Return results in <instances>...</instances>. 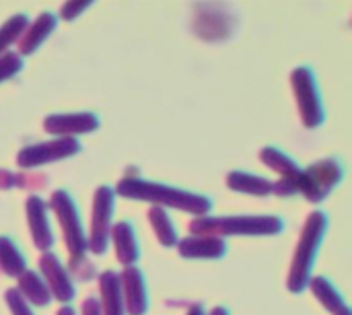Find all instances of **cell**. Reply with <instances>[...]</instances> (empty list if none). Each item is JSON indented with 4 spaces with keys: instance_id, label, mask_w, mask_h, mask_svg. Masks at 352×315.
Returning <instances> with one entry per match:
<instances>
[{
    "instance_id": "6da1fadb",
    "label": "cell",
    "mask_w": 352,
    "mask_h": 315,
    "mask_svg": "<svg viewBox=\"0 0 352 315\" xmlns=\"http://www.w3.org/2000/svg\"><path fill=\"white\" fill-rule=\"evenodd\" d=\"M118 194L130 200H146V202H155V206H171L184 213H192L198 217H206V213H210L212 202L206 196L200 194H192L179 188H171L165 184H157V182H146L140 177H124L118 184Z\"/></svg>"
},
{
    "instance_id": "7a4b0ae2",
    "label": "cell",
    "mask_w": 352,
    "mask_h": 315,
    "mask_svg": "<svg viewBox=\"0 0 352 315\" xmlns=\"http://www.w3.org/2000/svg\"><path fill=\"white\" fill-rule=\"evenodd\" d=\"M326 227H328V217L324 213L316 210L309 215V219L301 231L299 246H297L293 266H291V274H289V289L293 293H301L309 285V276H311L314 262H316V256L320 252Z\"/></svg>"
},
{
    "instance_id": "3957f363",
    "label": "cell",
    "mask_w": 352,
    "mask_h": 315,
    "mask_svg": "<svg viewBox=\"0 0 352 315\" xmlns=\"http://www.w3.org/2000/svg\"><path fill=\"white\" fill-rule=\"evenodd\" d=\"M194 235H278L283 221L278 217H200L190 225Z\"/></svg>"
},
{
    "instance_id": "277c9868",
    "label": "cell",
    "mask_w": 352,
    "mask_h": 315,
    "mask_svg": "<svg viewBox=\"0 0 352 315\" xmlns=\"http://www.w3.org/2000/svg\"><path fill=\"white\" fill-rule=\"evenodd\" d=\"M60 225H62V231H64V241L68 246V254H70V264L74 262H80L85 252H87V237H85V231H82V223H80V217H78V210H76V204L74 200L70 198V194L66 190H56L52 194V200H50Z\"/></svg>"
},
{
    "instance_id": "5b68a950",
    "label": "cell",
    "mask_w": 352,
    "mask_h": 315,
    "mask_svg": "<svg viewBox=\"0 0 352 315\" xmlns=\"http://www.w3.org/2000/svg\"><path fill=\"white\" fill-rule=\"evenodd\" d=\"M344 171L338 161L326 159L318 161L307 169H301V177L297 184V192H301L309 202H322L330 190L342 180Z\"/></svg>"
},
{
    "instance_id": "8992f818",
    "label": "cell",
    "mask_w": 352,
    "mask_h": 315,
    "mask_svg": "<svg viewBox=\"0 0 352 315\" xmlns=\"http://www.w3.org/2000/svg\"><path fill=\"white\" fill-rule=\"evenodd\" d=\"M293 91L297 97V105L301 111V120L307 128H318L324 122V105L320 99V91L316 85V76L309 68L293 70Z\"/></svg>"
},
{
    "instance_id": "52a82bcc",
    "label": "cell",
    "mask_w": 352,
    "mask_h": 315,
    "mask_svg": "<svg viewBox=\"0 0 352 315\" xmlns=\"http://www.w3.org/2000/svg\"><path fill=\"white\" fill-rule=\"evenodd\" d=\"M113 202H116V194H113L111 188H107V186L97 188L95 202H93L91 237L87 241V248L97 256L107 252L109 231H111V217H113Z\"/></svg>"
},
{
    "instance_id": "ba28073f",
    "label": "cell",
    "mask_w": 352,
    "mask_h": 315,
    "mask_svg": "<svg viewBox=\"0 0 352 315\" xmlns=\"http://www.w3.org/2000/svg\"><path fill=\"white\" fill-rule=\"evenodd\" d=\"M80 151V144L76 138H56L50 142H41V144H31L27 149H23L16 155V163L25 169L29 167H39V165H47L60 159H66L70 155H76Z\"/></svg>"
},
{
    "instance_id": "9c48e42d",
    "label": "cell",
    "mask_w": 352,
    "mask_h": 315,
    "mask_svg": "<svg viewBox=\"0 0 352 315\" xmlns=\"http://www.w3.org/2000/svg\"><path fill=\"white\" fill-rule=\"evenodd\" d=\"M260 159L270 169H274L280 175V182L274 184L272 192H276L278 196H291V194L297 192V184H299V177H301V169H299V165L291 157H287L283 151H278L274 146H266L260 153Z\"/></svg>"
},
{
    "instance_id": "30bf717a",
    "label": "cell",
    "mask_w": 352,
    "mask_h": 315,
    "mask_svg": "<svg viewBox=\"0 0 352 315\" xmlns=\"http://www.w3.org/2000/svg\"><path fill=\"white\" fill-rule=\"evenodd\" d=\"M43 128L58 138H74V134L95 132L99 128V118L89 111L78 113H52L45 118Z\"/></svg>"
},
{
    "instance_id": "8fae6325",
    "label": "cell",
    "mask_w": 352,
    "mask_h": 315,
    "mask_svg": "<svg viewBox=\"0 0 352 315\" xmlns=\"http://www.w3.org/2000/svg\"><path fill=\"white\" fill-rule=\"evenodd\" d=\"M39 268L45 279L43 283L47 285L52 297H56L60 303H68L74 299L72 279L68 276V272L64 270V266L60 264V260L54 254H43V258L39 260Z\"/></svg>"
},
{
    "instance_id": "7c38bea8",
    "label": "cell",
    "mask_w": 352,
    "mask_h": 315,
    "mask_svg": "<svg viewBox=\"0 0 352 315\" xmlns=\"http://www.w3.org/2000/svg\"><path fill=\"white\" fill-rule=\"evenodd\" d=\"M122 283V293H124V305L128 307V314L142 315L148 309V299H146V285L142 279V272L134 266H128L124 274L120 276Z\"/></svg>"
},
{
    "instance_id": "4fadbf2b",
    "label": "cell",
    "mask_w": 352,
    "mask_h": 315,
    "mask_svg": "<svg viewBox=\"0 0 352 315\" xmlns=\"http://www.w3.org/2000/svg\"><path fill=\"white\" fill-rule=\"evenodd\" d=\"M27 221L31 227L35 248L41 252H47L54 243V235L50 229V221H47V206L39 196H31L27 200Z\"/></svg>"
},
{
    "instance_id": "5bb4252c",
    "label": "cell",
    "mask_w": 352,
    "mask_h": 315,
    "mask_svg": "<svg viewBox=\"0 0 352 315\" xmlns=\"http://www.w3.org/2000/svg\"><path fill=\"white\" fill-rule=\"evenodd\" d=\"M177 252L182 258H210L219 260L227 254V243L221 237H208V235H194L179 241Z\"/></svg>"
},
{
    "instance_id": "9a60e30c",
    "label": "cell",
    "mask_w": 352,
    "mask_h": 315,
    "mask_svg": "<svg viewBox=\"0 0 352 315\" xmlns=\"http://www.w3.org/2000/svg\"><path fill=\"white\" fill-rule=\"evenodd\" d=\"M56 25H58L56 14H52V12H41V14L25 29V35L19 39V56H21V54H23V56L33 54V52L47 39V35L56 29Z\"/></svg>"
},
{
    "instance_id": "2e32d148",
    "label": "cell",
    "mask_w": 352,
    "mask_h": 315,
    "mask_svg": "<svg viewBox=\"0 0 352 315\" xmlns=\"http://www.w3.org/2000/svg\"><path fill=\"white\" fill-rule=\"evenodd\" d=\"M99 289H101V303H99L101 315H126L120 274H116L111 270L105 272V274H101Z\"/></svg>"
},
{
    "instance_id": "e0dca14e",
    "label": "cell",
    "mask_w": 352,
    "mask_h": 315,
    "mask_svg": "<svg viewBox=\"0 0 352 315\" xmlns=\"http://www.w3.org/2000/svg\"><path fill=\"white\" fill-rule=\"evenodd\" d=\"M111 239H113V246H116V252H118V260L128 268L132 266L138 256H140V250H138V243H136V235H134V229L128 221H122L118 225L111 227L109 231Z\"/></svg>"
},
{
    "instance_id": "ac0fdd59",
    "label": "cell",
    "mask_w": 352,
    "mask_h": 315,
    "mask_svg": "<svg viewBox=\"0 0 352 315\" xmlns=\"http://www.w3.org/2000/svg\"><path fill=\"white\" fill-rule=\"evenodd\" d=\"M16 279H19V289L16 291L25 301H29L33 305H39V307H45L52 301V293H50L47 285L43 283V279H39L37 272L25 270Z\"/></svg>"
},
{
    "instance_id": "d6986e66",
    "label": "cell",
    "mask_w": 352,
    "mask_h": 315,
    "mask_svg": "<svg viewBox=\"0 0 352 315\" xmlns=\"http://www.w3.org/2000/svg\"><path fill=\"white\" fill-rule=\"evenodd\" d=\"M227 186L233 192H241V194H254V196H266L272 192L274 184H270L264 177L245 173V171H231L227 175Z\"/></svg>"
},
{
    "instance_id": "ffe728a7",
    "label": "cell",
    "mask_w": 352,
    "mask_h": 315,
    "mask_svg": "<svg viewBox=\"0 0 352 315\" xmlns=\"http://www.w3.org/2000/svg\"><path fill=\"white\" fill-rule=\"evenodd\" d=\"M314 295L318 297V301H322L326 305V309L332 315H351L349 305L344 303V299L340 297V293L332 287L330 281H326L324 276H318L309 283Z\"/></svg>"
},
{
    "instance_id": "44dd1931",
    "label": "cell",
    "mask_w": 352,
    "mask_h": 315,
    "mask_svg": "<svg viewBox=\"0 0 352 315\" xmlns=\"http://www.w3.org/2000/svg\"><path fill=\"white\" fill-rule=\"evenodd\" d=\"M148 221L155 229V235L159 237V241L165 246V248H171L177 243V231H175V225L173 221L169 219L167 210L161 208V206H153L148 210Z\"/></svg>"
},
{
    "instance_id": "7402d4cb",
    "label": "cell",
    "mask_w": 352,
    "mask_h": 315,
    "mask_svg": "<svg viewBox=\"0 0 352 315\" xmlns=\"http://www.w3.org/2000/svg\"><path fill=\"white\" fill-rule=\"evenodd\" d=\"M25 256L19 252V248L8 237H0V268L8 276H19L25 272Z\"/></svg>"
},
{
    "instance_id": "603a6c76",
    "label": "cell",
    "mask_w": 352,
    "mask_h": 315,
    "mask_svg": "<svg viewBox=\"0 0 352 315\" xmlns=\"http://www.w3.org/2000/svg\"><path fill=\"white\" fill-rule=\"evenodd\" d=\"M29 27V19H27V14H14V17H10L2 27H0V56L4 54V50L10 45V43H14L21 35H23V31Z\"/></svg>"
},
{
    "instance_id": "cb8c5ba5",
    "label": "cell",
    "mask_w": 352,
    "mask_h": 315,
    "mask_svg": "<svg viewBox=\"0 0 352 315\" xmlns=\"http://www.w3.org/2000/svg\"><path fill=\"white\" fill-rule=\"evenodd\" d=\"M23 68V58L14 52H6L0 56V83L14 76Z\"/></svg>"
},
{
    "instance_id": "d4e9b609",
    "label": "cell",
    "mask_w": 352,
    "mask_h": 315,
    "mask_svg": "<svg viewBox=\"0 0 352 315\" xmlns=\"http://www.w3.org/2000/svg\"><path fill=\"white\" fill-rule=\"evenodd\" d=\"M4 299H6V303H8V307H10L12 315H35L31 309H29L27 301L19 295V291H16V289H8Z\"/></svg>"
},
{
    "instance_id": "484cf974",
    "label": "cell",
    "mask_w": 352,
    "mask_h": 315,
    "mask_svg": "<svg viewBox=\"0 0 352 315\" xmlns=\"http://www.w3.org/2000/svg\"><path fill=\"white\" fill-rule=\"evenodd\" d=\"M91 6V2H66L64 6H62V17L66 19V21H70V19H76L82 10H87Z\"/></svg>"
},
{
    "instance_id": "4316f807",
    "label": "cell",
    "mask_w": 352,
    "mask_h": 315,
    "mask_svg": "<svg viewBox=\"0 0 352 315\" xmlns=\"http://www.w3.org/2000/svg\"><path fill=\"white\" fill-rule=\"evenodd\" d=\"M82 315H101L99 301H97L95 297H89V299L82 303Z\"/></svg>"
},
{
    "instance_id": "83f0119b",
    "label": "cell",
    "mask_w": 352,
    "mask_h": 315,
    "mask_svg": "<svg viewBox=\"0 0 352 315\" xmlns=\"http://www.w3.org/2000/svg\"><path fill=\"white\" fill-rule=\"evenodd\" d=\"M16 180H19L16 175H12V173L0 169V190H8V188L16 186Z\"/></svg>"
},
{
    "instance_id": "f1b7e54d",
    "label": "cell",
    "mask_w": 352,
    "mask_h": 315,
    "mask_svg": "<svg viewBox=\"0 0 352 315\" xmlns=\"http://www.w3.org/2000/svg\"><path fill=\"white\" fill-rule=\"evenodd\" d=\"M186 315H206V314H204V307L196 303V305H192V307L188 309V314Z\"/></svg>"
},
{
    "instance_id": "f546056e",
    "label": "cell",
    "mask_w": 352,
    "mask_h": 315,
    "mask_svg": "<svg viewBox=\"0 0 352 315\" xmlns=\"http://www.w3.org/2000/svg\"><path fill=\"white\" fill-rule=\"evenodd\" d=\"M58 315H74V312H72V309H70L68 305H64V307H62V309L58 312Z\"/></svg>"
},
{
    "instance_id": "4dcf8cb0",
    "label": "cell",
    "mask_w": 352,
    "mask_h": 315,
    "mask_svg": "<svg viewBox=\"0 0 352 315\" xmlns=\"http://www.w3.org/2000/svg\"><path fill=\"white\" fill-rule=\"evenodd\" d=\"M210 315H229V314H227V309H225V307H217V309H212V314Z\"/></svg>"
}]
</instances>
